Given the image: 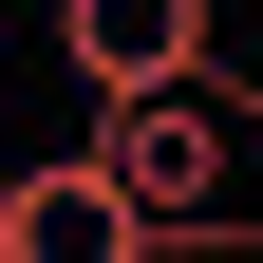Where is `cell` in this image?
<instances>
[{
  "label": "cell",
  "mask_w": 263,
  "mask_h": 263,
  "mask_svg": "<svg viewBox=\"0 0 263 263\" xmlns=\"http://www.w3.org/2000/svg\"><path fill=\"white\" fill-rule=\"evenodd\" d=\"M0 263H151V226L94 151H38V170H0Z\"/></svg>",
  "instance_id": "obj_1"
},
{
  "label": "cell",
  "mask_w": 263,
  "mask_h": 263,
  "mask_svg": "<svg viewBox=\"0 0 263 263\" xmlns=\"http://www.w3.org/2000/svg\"><path fill=\"white\" fill-rule=\"evenodd\" d=\"M207 57V0H57V76L76 94H151Z\"/></svg>",
  "instance_id": "obj_2"
}]
</instances>
